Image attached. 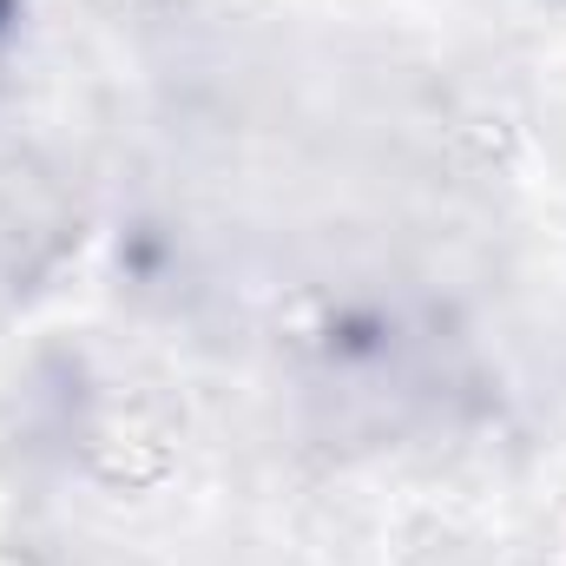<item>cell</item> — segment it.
<instances>
[{"label": "cell", "instance_id": "obj_1", "mask_svg": "<svg viewBox=\"0 0 566 566\" xmlns=\"http://www.w3.org/2000/svg\"><path fill=\"white\" fill-rule=\"evenodd\" d=\"M0 7H7V0H0Z\"/></svg>", "mask_w": 566, "mask_h": 566}]
</instances>
